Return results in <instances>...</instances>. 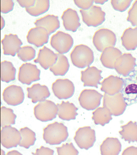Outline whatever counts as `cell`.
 Segmentation results:
<instances>
[{
  "label": "cell",
  "mask_w": 137,
  "mask_h": 155,
  "mask_svg": "<svg viewBox=\"0 0 137 155\" xmlns=\"http://www.w3.org/2000/svg\"><path fill=\"white\" fill-rule=\"evenodd\" d=\"M43 139L50 145L61 144L68 137V128L62 123L55 122L48 125L43 130Z\"/></svg>",
  "instance_id": "1"
},
{
  "label": "cell",
  "mask_w": 137,
  "mask_h": 155,
  "mask_svg": "<svg viewBox=\"0 0 137 155\" xmlns=\"http://www.w3.org/2000/svg\"><path fill=\"white\" fill-rule=\"evenodd\" d=\"M70 58L73 65L79 68L90 67L94 61L92 50L87 45H77L71 52Z\"/></svg>",
  "instance_id": "2"
},
{
  "label": "cell",
  "mask_w": 137,
  "mask_h": 155,
  "mask_svg": "<svg viewBox=\"0 0 137 155\" xmlns=\"http://www.w3.org/2000/svg\"><path fill=\"white\" fill-rule=\"evenodd\" d=\"M127 106L121 92L113 96L105 93L103 96V107L108 109L113 116H119L123 114Z\"/></svg>",
  "instance_id": "3"
},
{
  "label": "cell",
  "mask_w": 137,
  "mask_h": 155,
  "mask_svg": "<svg viewBox=\"0 0 137 155\" xmlns=\"http://www.w3.org/2000/svg\"><path fill=\"white\" fill-rule=\"evenodd\" d=\"M116 36L114 32L107 28L99 29L94 34L93 43L96 49L103 52L105 48L116 46Z\"/></svg>",
  "instance_id": "4"
},
{
  "label": "cell",
  "mask_w": 137,
  "mask_h": 155,
  "mask_svg": "<svg viewBox=\"0 0 137 155\" xmlns=\"http://www.w3.org/2000/svg\"><path fill=\"white\" fill-rule=\"evenodd\" d=\"M58 108L52 101L46 100L39 102L34 107V115L39 120L47 122L56 117Z\"/></svg>",
  "instance_id": "5"
},
{
  "label": "cell",
  "mask_w": 137,
  "mask_h": 155,
  "mask_svg": "<svg viewBox=\"0 0 137 155\" xmlns=\"http://www.w3.org/2000/svg\"><path fill=\"white\" fill-rule=\"evenodd\" d=\"M82 20L88 27H96L105 20L106 13L99 6L93 5L88 10H80Z\"/></svg>",
  "instance_id": "6"
},
{
  "label": "cell",
  "mask_w": 137,
  "mask_h": 155,
  "mask_svg": "<svg viewBox=\"0 0 137 155\" xmlns=\"http://www.w3.org/2000/svg\"><path fill=\"white\" fill-rule=\"evenodd\" d=\"M50 44L58 53L63 54L68 53L72 48L74 39L69 34L59 31L51 37Z\"/></svg>",
  "instance_id": "7"
},
{
  "label": "cell",
  "mask_w": 137,
  "mask_h": 155,
  "mask_svg": "<svg viewBox=\"0 0 137 155\" xmlns=\"http://www.w3.org/2000/svg\"><path fill=\"white\" fill-rule=\"evenodd\" d=\"M74 139L79 148L88 150L96 141L95 131L90 126L81 127L76 131Z\"/></svg>",
  "instance_id": "8"
},
{
  "label": "cell",
  "mask_w": 137,
  "mask_h": 155,
  "mask_svg": "<svg viewBox=\"0 0 137 155\" xmlns=\"http://www.w3.org/2000/svg\"><path fill=\"white\" fill-rule=\"evenodd\" d=\"M103 95L97 91L85 89L80 94L78 100L80 105L87 110H93L100 106Z\"/></svg>",
  "instance_id": "9"
},
{
  "label": "cell",
  "mask_w": 137,
  "mask_h": 155,
  "mask_svg": "<svg viewBox=\"0 0 137 155\" xmlns=\"http://www.w3.org/2000/svg\"><path fill=\"white\" fill-rule=\"evenodd\" d=\"M54 95L58 99H67L72 97L75 92L74 83L68 79H58L52 85Z\"/></svg>",
  "instance_id": "10"
},
{
  "label": "cell",
  "mask_w": 137,
  "mask_h": 155,
  "mask_svg": "<svg viewBox=\"0 0 137 155\" xmlns=\"http://www.w3.org/2000/svg\"><path fill=\"white\" fill-rule=\"evenodd\" d=\"M20 131L11 125L2 127L1 131V144L7 149L17 147L21 140Z\"/></svg>",
  "instance_id": "11"
},
{
  "label": "cell",
  "mask_w": 137,
  "mask_h": 155,
  "mask_svg": "<svg viewBox=\"0 0 137 155\" xmlns=\"http://www.w3.org/2000/svg\"><path fill=\"white\" fill-rule=\"evenodd\" d=\"M40 72L36 65L25 63L20 67L18 80L23 84L30 85L33 82L40 80Z\"/></svg>",
  "instance_id": "12"
},
{
  "label": "cell",
  "mask_w": 137,
  "mask_h": 155,
  "mask_svg": "<svg viewBox=\"0 0 137 155\" xmlns=\"http://www.w3.org/2000/svg\"><path fill=\"white\" fill-rule=\"evenodd\" d=\"M136 58L129 53H124L116 60L114 69L118 74L128 77L135 71L136 66Z\"/></svg>",
  "instance_id": "13"
},
{
  "label": "cell",
  "mask_w": 137,
  "mask_h": 155,
  "mask_svg": "<svg viewBox=\"0 0 137 155\" xmlns=\"http://www.w3.org/2000/svg\"><path fill=\"white\" fill-rule=\"evenodd\" d=\"M4 102L10 106H15L22 103L24 99L23 89L20 86L11 85L4 89L3 92Z\"/></svg>",
  "instance_id": "14"
},
{
  "label": "cell",
  "mask_w": 137,
  "mask_h": 155,
  "mask_svg": "<svg viewBox=\"0 0 137 155\" xmlns=\"http://www.w3.org/2000/svg\"><path fill=\"white\" fill-rule=\"evenodd\" d=\"M101 70L94 66L88 67L85 70L81 71V81L84 87H93L97 88L102 79Z\"/></svg>",
  "instance_id": "15"
},
{
  "label": "cell",
  "mask_w": 137,
  "mask_h": 155,
  "mask_svg": "<svg viewBox=\"0 0 137 155\" xmlns=\"http://www.w3.org/2000/svg\"><path fill=\"white\" fill-rule=\"evenodd\" d=\"M124 84L123 79L117 76L110 75L100 83V90L109 95H114L122 91Z\"/></svg>",
  "instance_id": "16"
},
{
  "label": "cell",
  "mask_w": 137,
  "mask_h": 155,
  "mask_svg": "<svg viewBox=\"0 0 137 155\" xmlns=\"http://www.w3.org/2000/svg\"><path fill=\"white\" fill-rule=\"evenodd\" d=\"M49 35L44 28L36 27L29 31L27 36V42L37 48L41 47L49 42Z\"/></svg>",
  "instance_id": "17"
},
{
  "label": "cell",
  "mask_w": 137,
  "mask_h": 155,
  "mask_svg": "<svg viewBox=\"0 0 137 155\" xmlns=\"http://www.w3.org/2000/svg\"><path fill=\"white\" fill-rule=\"evenodd\" d=\"M4 55L15 56L23 45V42L16 34L5 35L1 40Z\"/></svg>",
  "instance_id": "18"
},
{
  "label": "cell",
  "mask_w": 137,
  "mask_h": 155,
  "mask_svg": "<svg viewBox=\"0 0 137 155\" xmlns=\"http://www.w3.org/2000/svg\"><path fill=\"white\" fill-rule=\"evenodd\" d=\"M58 58L57 53H55L52 50L44 46L39 50L37 58L33 61L40 64L44 69L47 70L56 63Z\"/></svg>",
  "instance_id": "19"
},
{
  "label": "cell",
  "mask_w": 137,
  "mask_h": 155,
  "mask_svg": "<svg viewBox=\"0 0 137 155\" xmlns=\"http://www.w3.org/2000/svg\"><path fill=\"white\" fill-rule=\"evenodd\" d=\"M61 18L64 28L68 31L75 32L81 27L79 15L75 10L68 8L64 12Z\"/></svg>",
  "instance_id": "20"
},
{
  "label": "cell",
  "mask_w": 137,
  "mask_h": 155,
  "mask_svg": "<svg viewBox=\"0 0 137 155\" xmlns=\"http://www.w3.org/2000/svg\"><path fill=\"white\" fill-rule=\"evenodd\" d=\"M27 97L31 99L33 104L43 101L50 96V93L47 86L39 83L33 84L30 87L27 88Z\"/></svg>",
  "instance_id": "21"
},
{
  "label": "cell",
  "mask_w": 137,
  "mask_h": 155,
  "mask_svg": "<svg viewBox=\"0 0 137 155\" xmlns=\"http://www.w3.org/2000/svg\"><path fill=\"white\" fill-rule=\"evenodd\" d=\"M122 52L118 48L109 47L105 48L100 56V60L103 66L113 69L116 60L122 55Z\"/></svg>",
  "instance_id": "22"
},
{
  "label": "cell",
  "mask_w": 137,
  "mask_h": 155,
  "mask_svg": "<svg viewBox=\"0 0 137 155\" xmlns=\"http://www.w3.org/2000/svg\"><path fill=\"white\" fill-rule=\"evenodd\" d=\"M34 24L36 27L44 28L47 30L49 35L60 27L58 16L47 15L36 20Z\"/></svg>",
  "instance_id": "23"
},
{
  "label": "cell",
  "mask_w": 137,
  "mask_h": 155,
  "mask_svg": "<svg viewBox=\"0 0 137 155\" xmlns=\"http://www.w3.org/2000/svg\"><path fill=\"white\" fill-rule=\"evenodd\" d=\"M58 108V115L60 119L65 121H70L76 119L78 115V109L72 103L62 101L61 104H56Z\"/></svg>",
  "instance_id": "24"
},
{
  "label": "cell",
  "mask_w": 137,
  "mask_h": 155,
  "mask_svg": "<svg viewBox=\"0 0 137 155\" xmlns=\"http://www.w3.org/2000/svg\"><path fill=\"white\" fill-rule=\"evenodd\" d=\"M122 144L116 137H109L100 145V153L103 155H119L121 151Z\"/></svg>",
  "instance_id": "25"
},
{
  "label": "cell",
  "mask_w": 137,
  "mask_h": 155,
  "mask_svg": "<svg viewBox=\"0 0 137 155\" xmlns=\"http://www.w3.org/2000/svg\"><path fill=\"white\" fill-rule=\"evenodd\" d=\"M122 46L127 51L135 50L137 48V28L129 27L123 32L121 37Z\"/></svg>",
  "instance_id": "26"
},
{
  "label": "cell",
  "mask_w": 137,
  "mask_h": 155,
  "mask_svg": "<svg viewBox=\"0 0 137 155\" xmlns=\"http://www.w3.org/2000/svg\"><path fill=\"white\" fill-rule=\"evenodd\" d=\"M121 130L119 131L122 139L129 143H137V123L129 121L127 124L121 126Z\"/></svg>",
  "instance_id": "27"
},
{
  "label": "cell",
  "mask_w": 137,
  "mask_h": 155,
  "mask_svg": "<svg viewBox=\"0 0 137 155\" xmlns=\"http://www.w3.org/2000/svg\"><path fill=\"white\" fill-rule=\"evenodd\" d=\"M58 58L56 63L49 68V71L56 76H64L69 70L70 64L65 55L57 53Z\"/></svg>",
  "instance_id": "28"
},
{
  "label": "cell",
  "mask_w": 137,
  "mask_h": 155,
  "mask_svg": "<svg viewBox=\"0 0 137 155\" xmlns=\"http://www.w3.org/2000/svg\"><path fill=\"white\" fill-rule=\"evenodd\" d=\"M1 68V81L9 83L15 80L17 70L12 63L7 61H2Z\"/></svg>",
  "instance_id": "29"
},
{
  "label": "cell",
  "mask_w": 137,
  "mask_h": 155,
  "mask_svg": "<svg viewBox=\"0 0 137 155\" xmlns=\"http://www.w3.org/2000/svg\"><path fill=\"white\" fill-rule=\"evenodd\" d=\"M92 114V119L95 125H100L103 127L109 124L113 119L110 111L104 107L97 108L93 112Z\"/></svg>",
  "instance_id": "30"
},
{
  "label": "cell",
  "mask_w": 137,
  "mask_h": 155,
  "mask_svg": "<svg viewBox=\"0 0 137 155\" xmlns=\"http://www.w3.org/2000/svg\"><path fill=\"white\" fill-rule=\"evenodd\" d=\"M19 131L22 137L19 145L20 147L29 149L30 146L34 145L36 140L35 133L27 127L20 129Z\"/></svg>",
  "instance_id": "31"
},
{
  "label": "cell",
  "mask_w": 137,
  "mask_h": 155,
  "mask_svg": "<svg viewBox=\"0 0 137 155\" xmlns=\"http://www.w3.org/2000/svg\"><path fill=\"white\" fill-rule=\"evenodd\" d=\"M50 6V2L49 0L36 1L33 6L25 8L26 11L30 15L37 17L44 14L49 11Z\"/></svg>",
  "instance_id": "32"
},
{
  "label": "cell",
  "mask_w": 137,
  "mask_h": 155,
  "mask_svg": "<svg viewBox=\"0 0 137 155\" xmlns=\"http://www.w3.org/2000/svg\"><path fill=\"white\" fill-rule=\"evenodd\" d=\"M17 115L14 113V110L11 108L4 106L1 109V125L3 127L5 126L14 125Z\"/></svg>",
  "instance_id": "33"
},
{
  "label": "cell",
  "mask_w": 137,
  "mask_h": 155,
  "mask_svg": "<svg viewBox=\"0 0 137 155\" xmlns=\"http://www.w3.org/2000/svg\"><path fill=\"white\" fill-rule=\"evenodd\" d=\"M36 55V51L33 47L26 46L22 47L17 53L20 59L24 62L34 59Z\"/></svg>",
  "instance_id": "34"
},
{
  "label": "cell",
  "mask_w": 137,
  "mask_h": 155,
  "mask_svg": "<svg viewBox=\"0 0 137 155\" xmlns=\"http://www.w3.org/2000/svg\"><path fill=\"white\" fill-rule=\"evenodd\" d=\"M57 152L59 155H78L79 152L74 147L72 143L63 144L61 147H56Z\"/></svg>",
  "instance_id": "35"
},
{
  "label": "cell",
  "mask_w": 137,
  "mask_h": 155,
  "mask_svg": "<svg viewBox=\"0 0 137 155\" xmlns=\"http://www.w3.org/2000/svg\"><path fill=\"white\" fill-rule=\"evenodd\" d=\"M132 1H111L110 3L116 11L123 12L130 5Z\"/></svg>",
  "instance_id": "36"
},
{
  "label": "cell",
  "mask_w": 137,
  "mask_h": 155,
  "mask_svg": "<svg viewBox=\"0 0 137 155\" xmlns=\"http://www.w3.org/2000/svg\"><path fill=\"white\" fill-rule=\"evenodd\" d=\"M126 20L129 22L133 27L137 28V1L134 3L132 8L128 11Z\"/></svg>",
  "instance_id": "37"
},
{
  "label": "cell",
  "mask_w": 137,
  "mask_h": 155,
  "mask_svg": "<svg viewBox=\"0 0 137 155\" xmlns=\"http://www.w3.org/2000/svg\"><path fill=\"white\" fill-rule=\"evenodd\" d=\"M14 2L11 0H1V11L4 14H6L13 11Z\"/></svg>",
  "instance_id": "38"
},
{
  "label": "cell",
  "mask_w": 137,
  "mask_h": 155,
  "mask_svg": "<svg viewBox=\"0 0 137 155\" xmlns=\"http://www.w3.org/2000/svg\"><path fill=\"white\" fill-rule=\"evenodd\" d=\"M74 4L78 8L87 10L93 5L94 1H74Z\"/></svg>",
  "instance_id": "39"
},
{
  "label": "cell",
  "mask_w": 137,
  "mask_h": 155,
  "mask_svg": "<svg viewBox=\"0 0 137 155\" xmlns=\"http://www.w3.org/2000/svg\"><path fill=\"white\" fill-rule=\"evenodd\" d=\"M54 151L52 149L41 146L40 148L37 149L36 150L35 153H32V154L35 155H52L54 154Z\"/></svg>",
  "instance_id": "40"
},
{
  "label": "cell",
  "mask_w": 137,
  "mask_h": 155,
  "mask_svg": "<svg viewBox=\"0 0 137 155\" xmlns=\"http://www.w3.org/2000/svg\"><path fill=\"white\" fill-rule=\"evenodd\" d=\"M17 2L19 4L20 6L23 8H29L33 6L35 4L36 1H23V0H18L17 1Z\"/></svg>",
  "instance_id": "41"
},
{
  "label": "cell",
  "mask_w": 137,
  "mask_h": 155,
  "mask_svg": "<svg viewBox=\"0 0 137 155\" xmlns=\"http://www.w3.org/2000/svg\"><path fill=\"white\" fill-rule=\"evenodd\" d=\"M122 155H137V147L130 146L124 150Z\"/></svg>",
  "instance_id": "42"
},
{
  "label": "cell",
  "mask_w": 137,
  "mask_h": 155,
  "mask_svg": "<svg viewBox=\"0 0 137 155\" xmlns=\"http://www.w3.org/2000/svg\"><path fill=\"white\" fill-rule=\"evenodd\" d=\"M7 155H22L21 153H19V152L16 150H11V151L8 152L7 153Z\"/></svg>",
  "instance_id": "43"
},
{
  "label": "cell",
  "mask_w": 137,
  "mask_h": 155,
  "mask_svg": "<svg viewBox=\"0 0 137 155\" xmlns=\"http://www.w3.org/2000/svg\"><path fill=\"white\" fill-rule=\"evenodd\" d=\"M1 30H2V29H3L4 27H5V21L3 17H2V16H1Z\"/></svg>",
  "instance_id": "44"
},
{
  "label": "cell",
  "mask_w": 137,
  "mask_h": 155,
  "mask_svg": "<svg viewBox=\"0 0 137 155\" xmlns=\"http://www.w3.org/2000/svg\"><path fill=\"white\" fill-rule=\"evenodd\" d=\"M108 1H94V2L96 4H100L103 5L105 2H107Z\"/></svg>",
  "instance_id": "45"
},
{
  "label": "cell",
  "mask_w": 137,
  "mask_h": 155,
  "mask_svg": "<svg viewBox=\"0 0 137 155\" xmlns=\"http://www.w3.org/2000/svg\"><path fill=\"white\" fill-rule=\"evenodd\" d=\"M5 152L4 151V150H3L2 149L1 150V155H5Z\"/></svg>",
  "instance_id": "46"
}]
</instances>
